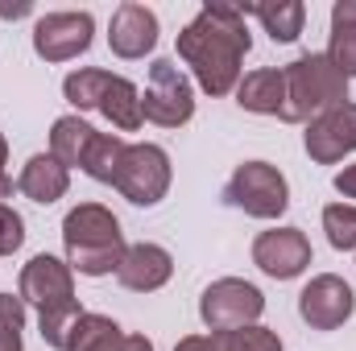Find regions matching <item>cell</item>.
<instances>
[{
	"label": "cell",
	"mask_w": 356,
	"mask_h": 351,
	"mask_svg": "<svg viewBox=\"0 0 356 351\" xmlns=\"http://www.w3.org/2000/svg\"><path fill=\"white\" fill-rule=\"evenodd\" d=\"M253 37L245 25L241 4H203L199 17L178 33V58L195 71L207 95H228L241 83V62Z\"/></svg>",
	"instance_id": "1"
},
{
	"label": "cell",
	"mask_w": 356,
	"mask_h": 351,
	"mask_svg": "<svg viewBox=\"0 0 356 351\" xmlns=\"http://www.w3.org/2000/svg\"><path fill=\"white\" fill-rule=\"evenodd\" d=\"M21 302H33L38 306V327H42V339L50 348H63L67 343V331L83 314L79 310V298H75L71 264H63L58 257H50V252H38L33 261L21 268Z\"/></svg>",
	"instance_id": "2"
},
{
	"label": "cell",
	"mask_w": 356,
	"mask_h": 351,
	"mask_svg": "<svg viewBox=\"0 0 356 351\" xmlns=\"http://www.w3.org/2000/svg\"><path fill=\"white\" fill-rule=\"evenodd\" d=\"M63 244H67V264L79 268L83 277L116 273L124 252H129L116 215L99 203H83L63 219Z\"/></svg>",
	"instance_id": "3"
},
{
	"label": "cell",
	"mask_w": 356,
	"mask_h": 351,
	"mask_svg": "<svg viewBox=\"0 0 356 351\" xmlns=\"http://www.w3.org/2000/svg\"><path fill=\"white\" fill-rule=\"evenodd\" d=\"M340 103H348V79L332 67L327 54H302L286 67V108H282L286 124H302Z\"/></svg>",
	"instance_id": "4"
},
{
	"label": "cell",
	"mask_w": 356,
	"mask_h": 351,
	"mask_svg": "<svg viewBox=\"0 0 356 351\" xmlns=\"http://www.w3.org/2000/svg\"><path fill=\"white\" fill-rule=\"evenodd\" d=\"M63 95L83 112V108H95L104 112L120 132H137L145 112H141V91L133 87L129 79L112 75V71H99V67H88V71H75L67 75L63 83Z\"/></svg>",
	"instance_id": "5"
},
{
	"label": "cell",
	"mask_w": 356,
	"mask_h": 351,
	"mask_svg": "<svg viewBox=\"0 0 356 351\" xmlns=\"http://www.w3.org/2000/svg\"><path fill=\"white\" fill-rule=\"evenodd\" d=\"M224 203L241 207L253 219H277L290 207V186H286V178H282L277 166H269V162H245L228 178Z\"/></svg>",
	"instance_id": "6"
},
{
	"label": "cell",
	"mask_w": 356,
	"mask_h": 351,
	"mask_svg": "<svg viewBox=\"0 0 356 351\" xmlns=\"http://www.w3.org/2000/svg\"><path fill=\"white\" fill-rule=\"evenodd\" d=\"M266 310V298L257 285L241 281V277H220L203 289L199 298V318L211 331H236V327H253Z\"/></svg>",
	"instance_id": "7"
},
{
	"label": "cell",
	"mask_w": 356,
	"mask_h": 351,
	"mask_svg": "<svg viewBox=\"0 0 356 351\" xmlns=\"http://www.w3.org/2000/svg\"><path fill=\"white\" fill-rule=\"evenodd\" d=\"M112 186L137 207L162 203L166 190H170V157H166V149H158V145H129Z\"/></svg>",
	"instance_id": "8"
},
{
	"label": "cell",
	"mask_w": 356,
	"mask_h": 351,
	"mask_svg": "<svg viewBox=\"0 0 356 351\" xmlns=\"http://www.w3.org/2000/svg\"><path fill=\"white\" fill-rule=\"evenodd\" d=\"M141 112H145V120H154L162 128H178V124H186L195 116L191 83L170 58H158L149 67V87L141 95Z\"/></svg>",
	"instance_id": "9"
},
{
	"label": "cell",
	"mask_w": 356,
	"mask_h": 351,
	"mask_svg": "<svg viewBox=\"0 0 356 351\" xmlns=\"http://www.w3.org/2000/svg\"><path fill=\"white\" fill-rule=\"evenodd\" d=\"M95 21L91 12H46L33 25V50L46 62H71L91 46Z\"/></svg>",
	"instance_id": "10"
},
{
	"label": "cell",
	"mask_w": 356,
	"mask_h": 351,
	"mask_svg": "<svg viewBox=\"0 0 356 351\" xmlns=\"http://www.w3.org/2000/svg\"><path fill=\"white\" fill-rule=\"evenodd\" d=\"M353 310H356V293L348 289V281L336 277V273L315 277V281L298 293V314H302L315 331H336V327H344V323L353 318Z\"/></svg>",
	"instance_id": "11"
},
{
	"label": "cell",
	"mask_w": 356,
	"mask_h": 351,
	"mask_svg": "<svg viewBox=\"0 0 356 351\" xmlns=\"http://www.w3.org/2000/svg\"><path fill=\"white\" fill-rule=\"evenodd\" d=\"M253 264H257L266 277L290 281V277H298V273L311 264V240H307L298 228H273V232H261L257 244H253Z\"/></svg>",
	"instance_id": "12"
},
{
	"label": "cell",
	"mask_w": 356,
	"mask_h": 351,
	"mask_svg": "<svg viewBox=\"0 0 356 351\" xmlns=\"http://www.w3.org/2000/svg\"><path fill=\"white\" fill-rule=\"evenodd\" d=\"M353 149H356V103H340V108H332V112H323V116L311 120V128H307V153L315 162L332 166V162H340Z\"/></svg>",
	"instance_id": "13"
},
{
	"label": "cell",
	"mask_w": 356,
	"mask_h": 351,
	"mask_svg": "<svg viewBox=\"0 0 356 351\" xmlns=\"http://www.w3.org/2000/svg\"><path fill=\"white\" fill-rule=\"evenodd\" d=\"M108 46L120 58H145L158 46V17H154V8L133 4V0L120 4L112 12V25H108Z\"/></svg>",
	"instance_id": "14"
},
{
	"label": "cell",
	"mask_w": 356,
	"mask_h": 351,
	"mask_svg": "<svg viewBox=\"0 0 356 351\" xmlns=\"http://www.w3.org/2000/svg\"><path fill=\"white\" fill-rule=\"evenodd\" d=\"M63 351H154V343L145 335H124L104 314H79L75 327L67 331Z\"/></svg>",
	"instance_id": "15"
},
{
	"label": "cell",
	"mask_w": 356,
	"mask_h": 351,
	"mask_svg": "<svg viewBox=\"0 0 356 351\" xmlns=\"http://www.w3.org/2000/svg\"><path fill=\"white\" fill-rule=\"evenodd\" d=\"M170 273H175V261L162 244H133L116 268V281L133 293H154L170 281Z\"/></svg>",
	"instance_id": "16"
},
{
	"label": "cell",
	"mask_w": 356,
	"mask_h": 351,
	"mask_svg": "<svg viewBox=\"0 0 356 351\" xmlns=\"http://www.w3.org/2000/svg\"><path fill=\"white\" fill-rule=\"evenodd\" d=\"M17 186H21L25 198L50 207V203H58V198L67 194V186H71V170L58 166L50 153H38V157L25 162V170H21V178H17Z\"/></svg>",
	"instance_id": "17"
},
{
	"label": "cell",
	"mask_w": 356,
	"mask_h": 351,
	"mask_svg": "<svg viewBox=\"0 0 356 351\" xmlns=\"http://www.w3.org/2000/svg\"><path fill=\"white\" fill-rule=\"evenodd\" d=\"M236 103L245 112H261V116H282L286 108V71H253L236 83Z\"/></svg>",
	"instance_id": "18"
},
{
	"label": "cell",
	"mask_w": 356,
	"mask_h": 351,
	"mask_svg": "<svg viewBox=\"0 0 356 351\" xmlns=\"http://www.w3.org/2000/svg\"><path fill=\"white\" fill-rule=\"evenodd\" d=\"M95 128L83 124L79 116H63V120H54V132H50V157L58 162V166H79L83 170V162H88L91 145H95Z\"/></svg>",
	"instance_id": "19"
},
{
	"label": "cell",
	"mask_w": 356,
	"mask_h": 351,
	"mask_svg": "<svg viewBox=\"0 0 356 351\" xmlns=\"http://www.w3.org/2000/svg\"><path fill=\"white\" fill-rule=\"evenodd\" d=\"M327 58L344 79H356V0H336V8H332Z\"/></svg>",
	"instance_id": "20"
},
{
	"label": "cell",
	"mask_w": 356,
	"mask_h": 351,
	"mask_svg": "<svg viewBox=\"0 0 356 351\" xmlns=\"http://www.w3.org/2000/svg\"><path fill=\"white\" fill-rule=\"evenodd\" d=\"M245 17L253 12L261 25H266V33L273 42H298V33H302V21H307V4L302 0H277V4H245L241 8Z\"/></svg>",
	"instance_id": "21"
},
{
	"label": "cell",
	"mask_w": 356,
	"mask_h": 351,
	"mask_svg": "<svg viewBox=\"0 0 356 351\" xmlns=\"http://www.w3.org/2000/svg\"><path fill=\"white\" fill-rule=\"evenodd\" d=\"M207 351H282V339L269 327H236V331H211Z\"/></svg>",
	"instance_id": "22"
},
{
	"label": "cell",
	"mask_w": 356,
	"mask_h": 351,
	"mask_svg": "<svg viewBox=\"0 0 356 351\" xmlns=\"http://www.w3.org/2000/svg\"><path fill=\"white\" fill-rule=\"evenodd\" d=\"M124 149H129V145H124L116 132H99L95 145H91V153H88V162H83V174L112 186V182H116V170H120Z\"/></svg>",
	"instance_id": "23"
},
{
	"label": "cell",
	"mask_w": 356,
	"mask_h": 351,
	"mask_svg": "<svg viewBox=\"0 0 356 351\" xmlns=\"http://www.w3.org/2000/svg\"><path fill=\"white\" fill-rule=\"evenodd\" d=\"M323 232H327L332 248H340V252L356 248V207H348V203H332V207L323 211Z\"/></svg>",
	"instance_id": "24"
},
{
	"label": "cell",
	"mask_w": 356,
	"mask_h": 351,
	"mask_svg": "<svg viewBox=\"0 0 356 351\" xmlns=\"http://www.w3.org/2000/svg\"><path fill=\"white\" fill-rule=\"evenodd\" d=\"M21 331H25V302L0 293V351H21Z\"/></svg>",
	"instance_id": "25"
},
{
	"label": "cell",
	"mask_w": 356,
	"mask_h": 351,
	"mask_svg": "<svg viewBox=\"0 0 356 351\" xmlns=\"http://www.w3.org/2000/svg\"><path fill=\"white\" fill-rule=\"evenodd\" d=\"M21 244H25V219L0 203V257H13Z\"/></svg>",
	"instance_id": "26"
},
{
	"label": "cell",
	"mask_w": 356,
	"mask_h": 351,
	"mask_svg": "<svg viewBox=\"0 0 356 351\" xmlns=\"http://www.w3.org/2000/svg\"><path fill=\"white\" fill-rule=\"evenodd\" d=\"M336 190H340L344 198H356V166H344V170L336 174Z\"/></svg>",
	"instance_id": "27"
},
{
	"label": "cell",
	"mask_w": 356,
	"mask_h": 351,
	"mask_svg": "<svg viewBox=\"0 0 356 351\" xmlns=\"http://www.w3.org/2000/svg\"><path fill=\"white\" fill-rule=\"evenodd\" d=\"M4 166H8V141L0 137V198L13 190V178H8V170H4Z\"/></svg>",
	"instance_id": "28"
},
{
	"label": "cell",
	"mask_w": 356,
	"mask_h": 351,
	"mask_svg": "<svg viewBox=\"0 0 356 351\" xmlns=\"http://www.w3.org/2000/svg\"><path fill=\"white\" fill-rule=\"evenodd\" d=\"M175 351H207V339H203V335H186Z\"/></svg>",
	"instance_id": "29"
},
{
	"label": "cell",
	"mask_w": 356,
	"mask_h": 351,
	"mask_svg": "<svg viewBox=\"0 0 356 351\" xmlns=\"http://www.w3.org/2000/svg\"><path fill=\"white\" fill-rule=\"evenodd\" d=\"M0 17H29V4H0Z\"/></svg>",
	"instance_id": "30"
}]
</instances>
